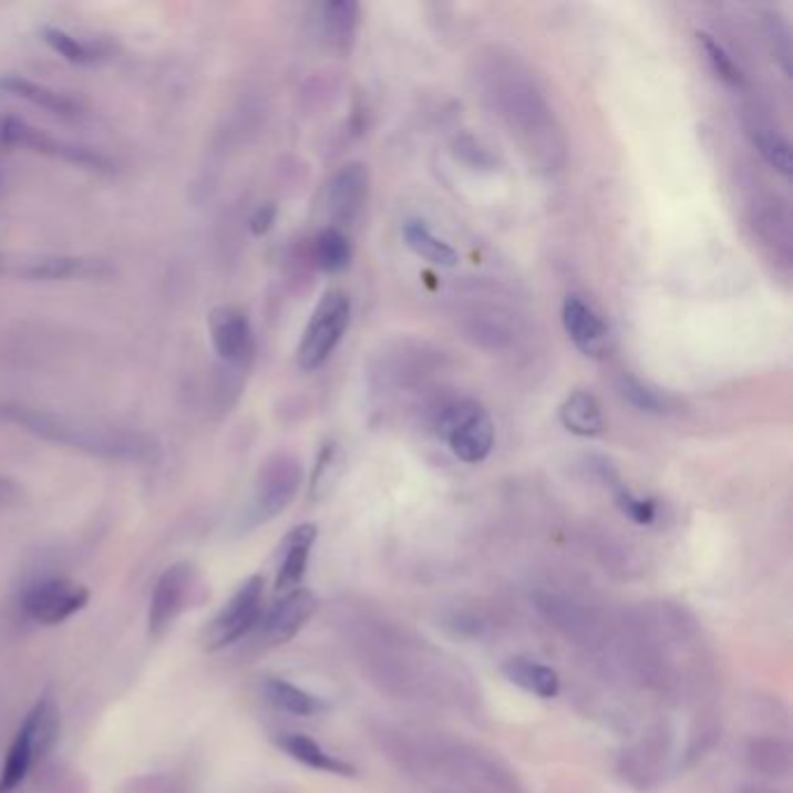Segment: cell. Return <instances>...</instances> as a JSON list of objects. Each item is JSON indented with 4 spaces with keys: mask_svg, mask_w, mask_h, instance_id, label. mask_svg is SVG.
<instances>
[{
    "mask_svg": "<svg viewBox=\"0 0 793 793\" xmlns=\"http://www.w3.org/2000/svg\"><path fill=\"white\" fill-rule=\"evenodd\" d=\"M748 761L763 775L784 777L793 763L791 744L782 738H754L748 744Z\"/></svg>",
    "mask_w": 793,
    "mask_h": 793,
    "instance_id": "24",
    "label": "cell"
},
{
    "mask_svg": "<svg viewBox=\"0 0 793 793\" xmlns=\"http://www.w3.org/2000/svg\"><path fill=\"white\" fill-rule=\"evenodd\" d=\"M302 480V468L291 454L272 456L256 480L254 496L247 509V526H259L275 519L296 498Z\"/></svg>",
    "mask_w": 793,
    "mask_h": 793,
    "instance_id": "7",
    "label": "cell"
},
{
    "mask_svg": "<svg viewBox=\"0 0 793 793\" xmlns=\"http://www.w3.org/2000/svg\"><path fill=\"white\" fill-rule=\"evenodd\" d=\"M196 587V570L189 564H175L156 581L150 603V634L163 636L186 610Z\"/></svg>",
    "mask_w": 793,
    "mask_h": 793,
    "instance_id": "9",
    "label": "cell"
},
{
    "mask_svg": "<svg viewBox=\"0 0 793 793\" xmlns=\"http://www.w3.org/2000/svg\"><path fill=\"white\" fill-rule=\"evenodd\" d=\"M277 744L291 759L312 768V771L338 775V777H354L357 775V768L352 763L329 754L319 742H315L312 738L302 735V733H285L282 738H277Z\"/></svg>",
    "mask_w": 793,
    "mask_h": 793,
    "instance_id": "19",
    "label": "cell"
},
{
    "mask_svg": "<svg viewBox=\"0 0 793 793\" xmlns=\"http://www.w3.org/2000/svg\"><path fill=\"white\" fill-rule=\"evenodd\" d=\"M264 617V577H247L238 591L217 612V617L207 624L203 631V645L207 651L224 649L233 642L243 640L251 634Z\"/></svg>",
    "mask_w": 793,
    "mask_h": 793,
    "instance_id": "5",
    "label": "cell"
},
{
    "mask_svg": "<svg viewBox=\"0 0 793 793\" xmlns=\"http://www.w3.org/2000/svg\"><path fill=\"white\" fill-rule=\"evenodd\" d=\"M368 192L370 175L363 163H344L329 184V213L336 228L352 226L361 217L368 203Z\"/></svg>",
    "mask_w": 793,
    "mask_h": 793,
    "instance_id": "14",
    "label": "cell"
},
{
    "mask_svg": "<svg viewBox=\"0 0 793 793\" xmlns=\"http://www.w3.org/2000/svg\"><path fill=\"white\" fill-rule=\"evenodd\" d=\"M59 729H61V719L54 701L52 698H42V701H38V706L27 714V719H23V724L19 727L10 744L3 771H0V793H12L23 780L29 777L35 761L54 748Z\"/></svg>",
    "mask_w": 793,
    "mask_h": 793,
    "instance_id": "2",
    "label": "cell"
},
{
    "mask_svg": "<svg viewBox=\"0 0 793 793\" xmlns=\"http://www.w3.org/2000/svg\"><path fill=\"white\" fill-rule=\"evenodd\" d=\"M668 759V735L663 731H655L645 735L636 748L624 752L621 773L636 789H655L661 782Z\"/></svg>",
    "mask_w": 793,
    "mask_h": 793,
    "instance_id": "16",
    "label": "cell"
},
{
    "mask_svg": "<svg viewBox=\"0 0 793 793\" xmlns=\"http://www.w3.org/2000/svg\"><path fill=\"white\" fill-rule=\"evenodd\" d=\"M403 240L416 256H422V259H426L433 266L452 268L459 264L456 249L435 238L433 230L422 219H408L403 224Z\"/></svg>",
    "mask_w": 793,
    "mask_h": 793,
    "instance_id": "23",
    "label": "cell"
},
{
    "mask_svg": "<svg viewBox=\"0 0 793 793\" xmlns=\"http://www.w3.org/2000/svg\"><path fill=\"white\" fill-rule=\"evenodd\" d=\"M771 38H773V47H775V56L782 61L784 73H791V50H789V33L782 27V21H771Z\"/></svg>",
    "mask_w": 793,
    "mask_h": 793,
    "instance_id": "34",
    "label": "cell"
},
{
    "mask_svg": "<svg viewBox=\"0 0 793 793\" xmlns=\"http://www.w3.org/2000/svg\"><path fill=\"white\" fill-rule=\"evenodd\" d=\"M89 603V589L63 577L42 579L21 594V610L33 621L56 626L68 621Z\"/></svg>",
    "mask_w": 793,
    "mask_h": 793,
    "instance_id": "8",
    "label": "cell"
},
{
    "mask_svg": "<svg viewBox=\"0 0 793 793\" xmlns=\"http://www.w3.org/2000/svg\"><path fill=\"white\" fill-rule=\"evenodd\" d=\"M600 473H603L605 482L610 484L612 494H615V501H617L619 509L624 512V515H626L628 519L640 524V526H647V524H651V522L657 519V503H655V501L638 498L636 494L628 492L626 484H621V480H619L605 463L600 465Z\"/></svg>",
    "mask_w": 793,
    "mask_h": 793,
    "instance_id": "27",
    "label": "cell"
},
{
    "mask_svg": "<svg viewBox=\"0 0 793 793\" xmlns=\"http://www.w3.org/2000/svg\"><path fill=\"white\" fill-rule=\"evenodd\" d=\"M698 42H701L703 52L708 56V63L712 65V70H714L719 80H724L729 86H742L744 84L742 70L733 61V56L724 50V44H721L719 40H714L710 33H698Z\"/></svg>",
    "mask_w": 793,
    "mask_h": 793,
    "instance_id": "30",
    "label": "cell"
},
{
    "mask_svg": "<svg viewBox=\"0 0 793 793\" xmlns=\"http://www.w3.org/2000/svg\"><path fill=\"white\" fill-rule=\"evenodd\" d=\"M437 433L447 437L456 459L482 463L494 450L496 429L488 412L473 401L447 405L437 416Z\"/></svg>",
    "mask_w": 793,
    "mask_h": 793,
    "instance_id": "4",
    "label": "cell"
},
{
    "mask_svg": "<svg viewBox=\"0 0 793 793\" xmlns=\"http://www.w3.org/2000/svg\"><path fill=\"white\" fill-rule=\"evenodd\" d=\"M359 17L361 8L354 0H331V3L321 6V27L323 35L329 38L333 50L349 52L354 44L359 31Z\"/></svg>",
    "mask_w": 793,
    "mask_h": 793,
    "instance_id": "21",
    "label": "cell"
},
{
    "mask_svg": "<svg viewBox=\"0 0 793 793\" xmlns=\"http://www.w3.org/2000/svg\"><path fill=\"white\" fill-rule=\"evenodd\" d=\"M17 494V488H14V484L12 482H8L6 477H0V503H6V501H10L12 496Z\"/></svg>",
    "mask_w": 793,
    "mask_h": 793,
    "instance_id": "35",
    "label": "cell"
},
{
    "mask_svg": "<svg viewBox=\"0 0 793 793\" xmlns=\"http://www.w3.org/2000/svg\"><path fill=\"white\" fill-rule=\"evenodd\" d=\"M0 93H8V96L21 99L35 107L59 114V116L80 114V103L75 99H70L56 89L38 84V82H33L29 78H21V75H12V73L0 75Z\"/></svg>",
    "mask_w": 793,
    "mask_h": 793,
    "instance_id": "18",
    "label": "cell"
},
{
    "mask_svg": "<svg viewBox=\"0 0 793 793\" xmlns=\"http://www.w3.org/2000/svg\"><path fill=\"white\" fill-rule=\"evenodd\" d=\"M317 610V598L308 589H291L261 617V636L268 645H285L298 636Z\"/></svg>",
    "mask_w": 793,
    "mask_h": 793,
    "instance_id": "15",
    "label": "cell"
},
{
    "mask_svg": "<svg viewBox=\"0 0 793 793\" xmlns=\"http://www.w3.org/2000/svg\"><path fill=\"white\" fill-rule=\"evenodd\" d=\"M752 140H754L759 154L765 158L768 166L775 168L784 177L791 175V171H793L791 145H789V140L782 133L759 124V126L752 128Z\"/></svg>",
    "mask_w": 793,
    "mask_h": 793,
    "instance_id": "29",
    "label": "cell"
},
{
    "mask_svg": "<svg viewBox=\"0 0 793 793\" xmlns=\"http://www.w3.org/2000/svg\"><path fill=\"white\" fill-rule=\"evenodd\" d=\"M535 608L538 612L556 628L562 631L568 640H575L579 645H598L603 642L605 628L594 617V612L568 596L562 594H549L543 591L535 596Z\"/></svg>",
    "mask_w": 793,
    "mask_h": 793,
    "instance_id": "10",
    "label": "cell"
},
{
    "mask_svg": "<svg viewBox=\"0 0 793 793\" xmlns=\"http://www.w3.org/2000/svg\"><path fill=\"white\" fill-rule=\"evenodd\" d=\"M317 540V526L315 524H300L296 526L282 543V562H279L277 570V591H291L298 589L302 577L308 573L310 564V552Z\"/></svg>",
    "mask_w": 793,
    "mask_h": 793,
    "instance_id": "17",
    "label": "cell"
},
{
    "mask_svg": "<svg viewBox=\"0 0 793 793\" xmlns=\"http://www.w3.org/2000/svg\"><path fill=\"white\" fill-rule=\"evenodd\" d=\"M619 389H621L624 399L642 412H663V408H666L661 395L657 391H651L649 387H645L634 375H624L619 382Z\"/></svg>",
    "mask_w": 793,
    "mask_h": 793,
    "instance_id": "31",
    "label": "cell"
},
{
    "mask_svg": "<svg viewBox=\"0 0 793 793\" xmlns=\"http://www.w3.org/2000/svg\"><path fill=\"white\" fill-rule=\"evenodd\" d=\"M266 696L272 706H277L279 710H285L289 714H298V717H312L326 710V703L321 701L319 696L308 693L306 689H300L287 680H268L266 682Z\"/></svg>",
    "mask_w": 793,
    "mask_h": 793,
    "instance_id": "25",
    "label": "cell"
},
{
    "mask_svg": "<svg viewBox=\"0 0 793 793\" xmlns=\"http://www.w3.org/2000/svg\"><path fill=\"white\" fill-rule=\"evenodd\" d=\"M215 352L230 365H249L254 357V331L247 315L236 308H215L207 317Z\"/></svg>",
    "mask_w": 793,
    "mask_h": 793,
    "instance_id": "13",
    "label": "cell"
},
{
    "mask_svg": "<svg viewBox=\"0 0 793 793\" xmlns=\"http://www.w3.org/2000/svg\"><path fill=\"white\" fill-rule=\"evenodd\" d=\"M352 243H349L342 228L326 226L319 230L315 240V259L323 272L336 275L347 270L349 264H352Z\"/></svg>",
    "mask_w": 793,
    "mask_h": 793,
    "instance_id": "26",
    "label": "cell"
},
{
    "mask_svg": "<svg viewBox=\"0 0 793 793\" xmlns=\"http://www.w3.org/2000/svg\"><path fill=\"white\" fill-rule=\"evenodd\" d=\"M0 270L12 272L21 279H33V282H59V279H89V277H107L112 270L105 261L84 259V256H56L42 254L31 259L14 261L12 266L0 264Z\"/></svg>",
    "mask_w": 793,
    "mask_h": 793,
    "instance_id": "11",
    "label": "cell"
},
{
    "mask_svg": "<svg viewBox=\"0 0 793 793\" xmlns=\"http://www.w3.org/2000/svg\"><path fill=\"white\" fill-rule=\"evenodd\" d=\"M349 319H352V302H349L347 293L338 289L326 291L317 302L298 344V365L310 372L329 361L349 329Z\"/></svg>",
    "mask_w": 793,
    "mask_h": 793,
    "instance_id": "3",
    "label": "cell"
},
{
    "mask_svg": "<svg viewBox=\"0 0 793 793\" xmlns=\"http://www.w3.org/2000/svg\"><path fill=\"white\" fill-rule=\"evenodd\" d=\"M562 319L568 338L581 354L591 359L608 357L612 349V333L608 323H605L603 317L591 306H587L585 300L579 296H568L564 300Z\"/></svg>",
    "mask_w": 793,
    "mask_h": 793,
    "instance_id": "12",
    "label": "cell"
},
{
    "mask_svg": "<svg viewBox=\"0 0 793 793\" xmlns=\"http://www.w3.org/2000/svg\"><path fill=\"white\" fill-rule=\"evenodd\" d=\"M0 422L14 424L35 437L56 442V445H68L103 459L147 461L156 454V442L145 433L93 424L86 422V419L56 414L42 408H31L27 403L0 405Z\"/></svg>",
    "mask_w": 793,
    "mask_h": 793,
    "instance_id": "1",
    "label": "cell"
},
{
    "mask_svg": "<svg viewBox=\"0 0 793 793\" xmlns=\"http://www.w3.org/2000/svg\"><path fill=\"white\" fill-rule=\"evenodd\" d=\"M558 419L566 431L579 437H596L605 431L603 408L591 391H573L558 410Z\"/></svg>",
    "mask_w": 793,
    "mask_h": 793,
    "instance_id": "20",
    "label": "cell"
},
{
    "mask_svg": "<svg viewBox=\"0 0 793 793\" xmlns=\"http://www.w3.org/2000/svg\"><path fill=\"white\" fill-rule=\"evenodd\" d=\"M744 793H775V791H773V789H763V786H752V789H748Z\"/></svg>",
    "mask_w": 793,
    "mask_h": 793,
    "instance_id": "36",
    "label": "cell"
},
{
    "mask_svg": "<svg viewBox=\"0 0 793 793\" xmlns=\"http://www.w3.org/2000/svg\"><path fill=\"white\" fill-rule=\"evenodd\" d=\"M277 222V205L275 203H264L254 209V215L249 217V230L254 236H266V233L275 226Z\"/></svg>",
    "mask_w": 793,
    "mask_h": 793,
    "instance_id": "33",
    "label": "cell"
},
{
    "mask_svg": "<svg viewBox=\"0 0 793 793\" xmlns=\"http://www.w3.org/2000/svg\"><path fill=\"white\" fill-rule=\"evenodd\" d=\"M0 143L8 147H23V150H31L35 154L61 158L65 163H73V166H78V168L93 171V173H112L114 171L112 161L103 152L84 147V145H75V143H65V140H56L27 122L14 120V116H6V120H0Z\"/></svg>",
    "mask_w": 793,
    "mask_h": 793,
    "instance_id": "6",
    "label": "cell"
},
{
    "mask_svg": "<svg viewBox=\"0 0 793 793\" xmlns=\"http://www.w3.org/2000/svg\"><path fill=\"white\" fill-rule=\"evenodd\" d=\"M336 454H338L336 442H326V445L321 447L319 459H317V465H315V473H312V482H310L312 498H319V496L323 494V488L329 486V475H331V471H333Z\"/></svg>",
    "mask_w": 793,
    "mask_h": 793,
    "instance_id": "32",
    "label": "cell"
},
{
    "mask_svg": "<svg viewBox=\"0 0 793 793\" xmlns=\"http://www.w3.org/2000/svg\"><path fill=\"white\" fill-rule=\"evenodd\" d=\"M42 40L50 44L59 56H63L70 63L89 65V63H96L101 59V50L96 44L84 42V40L70 35L68 31L56 29V27H44L42 29Z\"/></svg>",
    "mask_w": 793,
    "mask_h": 793,
    "instance_id": "28",
    "label": "cell"
},
{
    "mask_svg": "<svg viewBox=\"0 0 793 793\" xmlns=\"http://www.w3.org/2000/svg\"><path fill=\"white\" fill-rule=\"evenodd\" d=\"M503 672L505 678L512 682L522 687L524 691L538 696V698H545V701H549V698H556L558 691H562V680H558V672L545 663H538V661H531V659H509L505 661L503 666Z\"/></svg>",
    "mask_w": 793,
    "mask_h": 793,
    "instance_id": "22",
    "label": "cell"
}]
</instances>
